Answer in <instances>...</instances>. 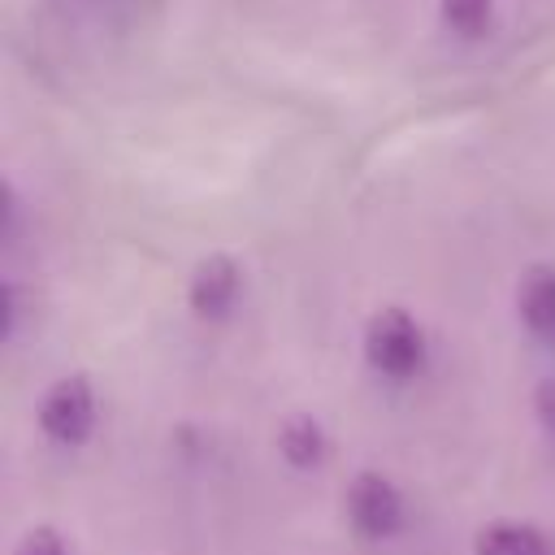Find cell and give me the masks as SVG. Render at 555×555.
I'll use <instances>...</instances> for the list:
<instances>
[{
  "instance_id": "6da1fadb",
  "label": "cell",
  "mask_w": 555,
  "mask_h": 555,
  "mask_svg": "<svg viewBox=\"0 0 555 555\" xmlns=\"http://www.w3.org/2000/svg\"><path fill=\"white\" fill-rule=\"evenodd\" d=\"M364 360L382 377H416L425 364V330L403 308H382L364 325Z\"/></svg>"
},
{
  "instance_id": "7a4b0ae2",
  "label": "cell",
  "mask_w": 555,
  "mask_h": 555,
  "mask_svg": "<svg viewBox=\"0 0 555 555\" xmlns=\"http://www.w3.org/2000/svg\"><path fill=\"white\" fill-rule=\"evenodd\" d=\"M39 429L61 447L87 442V434L95 429V390L82 373H69L48 386V395L39 403Z\"/></svg>"
},
{
  "instance_id": "3957f363",
  "label": "cell",
  "mask_w": 555,
  "mask_h": 555,
  "mask_svg": "<svg viewBox=\"0 0 555 555\" xmlns=\"http://www.w3.org/2000/svg\"><path fill=\"white\" fill-rule=\"evenodd\" d=\"M347 520L360 538H390L403 525V494L382 473H356L347 486Z\"/></svg>"
},
{
  "instance_id": "277c9868",
  "label": "cell",
  "mask_w": 555,
  "mask_h": 555,
  "mask_svg": "<svg viewBox=\"0 0 555 555\" xmlns=\"http://www.w3.org/2000/svg\"><path fill=\"white\" fill-rule=\"evenodd\" d=\"M238 291H243V269L230 256H208L195 264L191 282H186V304L195 317L221 321L238 304Z\"/></svg>"
},
{
  "instance_id": "5b68a950",
  "label": "cell",
  "mask_w": 555,
  "mask_h": 555,
  "mask_svg": "<svg viewBox=\"0 0 555 555\" xmlns=\"http://www.w3.org/2000/svg\"><path fill=\"white\" fill-rule=\"evenodd\" d=\"M516 312L533 338L555 343V269L551 264L525 269L520 286H516Z\"/></svg>"
},
{
  "instance_id": "8992f818",
  "label": "cell",
  "mask_w": 555,
  "mask_h": 555,
  "mask_svg": "<svg viewBox=\"0 0 555 555\" xmlns=\"http://www.w3.org/2000/svg\"><path fill=\"white\" fill-rule=\"evenodd\" d=\"M477 555H555L551 538L520 520H494L477 533Z\"/></svg>"
},
{
  "instance_id": "52a82bcc",
  "label": "cell",
  "mask_w": 555,
  "mask_h": 555,
  "mask_svg": "<svg viewBox=\"0 0 555 555\" xmlns=\"http://www.w3.org/2000/svg\"><path fill=\"white\" fill-rule=\"evenodd\" d=\"M278 451L291 468H317L325 455V429L312 416H286L278 429Z\"/></svg>"
},
{
  "instance_id": "ba28073f",
  "label": "cell",
  "mask_w": 555,
  "mask_h": 555,
  "mask_svg": "<svg viewBox=\"0 0 555 555\" xmlns=\"http://www.w3.org/2000/svg\"><path fill=\"white\" fill-rule=\"evenodd\" d=\"M438 9L455 35H481L494 17V0H438Z\"/></svg>"
},
{
  "instance_id": "9c48e42d",
  "label": "cell",
  "mask_w": 555,
  "mask_h": 555,
  "mask_svg": "<svg viewBox=\"0 0 555 555\" xmlns=\"http://www.w3.org/2000/svg\"><path fill=\"white\" fill-rule=\"evenodd\" d=\"M13 555H65V542H61V533L52 525H35V529L22 533Z\"/></svg>"
},
{
  "instance_id": "30bf717a",
  "label": "cell",
  "mask_w": 555,
  "mask_h": 555,
  "mask_svg": "<svg viewBox=\"0 0 555 555\" xmlns=\"http://www.w3.org/2000/svg\"><path fill=\"white\" fill-rule=\"evenodd\" d=\"M533 408H538V421L546 425V434L555 438V382H551V377L533 390Z\"/></svg>"
}]
</instances>
